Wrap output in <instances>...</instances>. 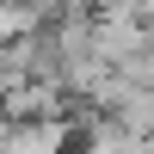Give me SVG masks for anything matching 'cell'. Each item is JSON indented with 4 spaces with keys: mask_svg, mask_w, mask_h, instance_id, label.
<instances>
[{
    "mask_svg": "<svg viewBox=\"0 0 154 154\" xmlns=\"http://www.w3.org/2000/svg\"><path fill=\"white\" fill-rule=\"evenodd\" d=\"M105 6H136V0H105Z\"/></svg>",
    "mask_w": 154,
    "mask_h": 154,
    "instance_id": "7a4b0ae2",
    "label": "cell"
},
{
    "mask_svg": "<svg viewBox=\"0 0 154 154\" xmlns=\"http://www.w3.org/2000/svg\"><path fill=\"white\" fill-rule=\"evenodd\" d=\"M12 25H25V12H12V6H0V31H12Z\"/></svg>",
    "mask_w": 154,
    "mask_h": 154,
    "instance_id": "6da1fadb",
    "label": "cell"
}]
</instances>
